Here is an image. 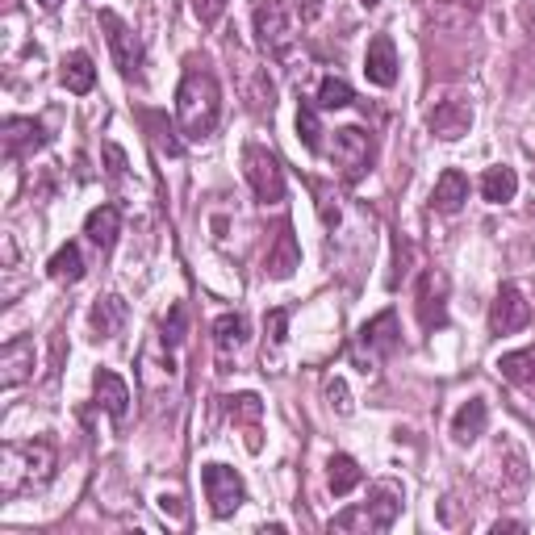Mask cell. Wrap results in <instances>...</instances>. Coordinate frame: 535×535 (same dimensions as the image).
<instances>
[{
    "label": "cell",
    "instance_id": "37",
    "mask_svg": "<svg viewBox=\"0 0 535 535\" xmlns=\"http://www.w3.org/2000/svg\"><path fill=\"white\" fill-rule=\"evenodd\" d=\"M105 164H109V176L122 180L126 176V151L118 143H105Z\"/></svg>",
    "mask_w": 535,
    "mask_h": 535
},
{
    "label": "cell",
    "instance_id": "28",
    "mask_svg": "<svg viewBox=\"0 0 535 535\" xmlns=\"http://www.w3.org/2000/svg\"><path fill=\"white\" fill-rule=\"evenodd\" d=\"M243 343H247V318L243 314H222L214 322V347L222 356H230V352H239Z\"/></svg>",
    "mask_w": 535,
    "mask_h": 535
},
{
    "label": "cell",
    "instance_id": "26",
    "mask_svg": "<svg viewBox=\"0 0 535 535\" xmlns=\"http://www.w3.org/2000/svg\"><path fill=\"white\" fill-rule=\"evenodd\" d=\"M364 481V473H360V464L347 456V452H335L331 460H327V485H331V494L335 498H343V494H352L356 485Z\"/></svg>",
    "mask_w": 535,
    "mask_h": 535
},
{
    "label": "cell",
    "instance_id": "1",
    "mask_svg": "<svg viewBox=\"0 0 535 535\" xmlns=\"http://www.w3.org/2000/svg\"><path fill=\"white\" fill-rule=\"evenodd\" d=\"M55 448L46 439H9L0 448V498H21L42 490L55 477Z\"/></svg>",
    "mask_w": 535,
    "mask_h": 535
},
{
    "label": "cell",
    "instance_id": "34",
    "mask_svg": "<svg viewBox=\"0 0 535 535\" xmlns=\"http://www.w3.org/2000/svg\"><path fill=\"white\" fill-rule=\"evenodd\" d=\"M264 331H268V343H272V347H281V343L289 339V310H268Z\"/></svg>",
    "mask_w": 535,
    "mask_h": 535
},
{
    "label": "cell",
    "instance_id": "13",
    "mask_svg": "<svg viewBox=\"0 0 535 535\" xmlns=\"http://www.w3.org/2000/svg\"><path fill=\"white\" fill-rule=\"evenodd\" d=\"M34 377V339L17 335L0 347V389H17Z\"/></svg>",
    "mask_w": 535,
    "mask_h": 535
},
{
    "label": "cell",
    "instance_id": "29",
    "mask_svg": "<svg viewBox=\"0 0 535 535\" xmlns=\"http://www.w3.org/2000/svg\"><path fill=\"white\" fill-rule=\"evenodd\" d=\"M352 101H356V92L343 76H327L318 84V109H347Z\"/></svg>",
    "mask_w": 535,
    "mask_h": 535
},
{
    "label": "cell",
    "instance_id": "6",
    "mask_svg": "<svg viewBox=\"0 0 535 535\" xmlns=\"http://www.w3.org/2000/svg\"><path fill=\"white\" fill-rule=\"evenodd\" d=\"M402 347V327H398V314L381 310L377 318H368L360 327V347L352 352V360L360 364V372H372L381 356H393Z\"/></svg>",
    "mask_w": 535,
    "mask_h": 535
},
{
    "label": "cell",
    "instance_id": "20",
    "mask_svg": "<svg viewBox=\"0 0 535 535\" xmlns=\"http://www.w3.org/2000/svg\"><path fill=\"white\" fill-rule=\"evenodd\" d=\"M464 201H469V180H464V172L448 168V172H439L435 180V193H431V205H435V214H460Z\"/></svg>",
    "mask_w": 535,
    "mask_h": 535
},
{
    "label": "cell",
    "instance_id": "11",
    "mask_svg": "<svg viewBox=\"0 0 535 535\" xmlns=\"http://www.w3.org/2000/svg\"><path fill=\"white\" fill-rule=\"evenodd\" d=\"M531 322V306H527V297L519 285H502L498 297H494V306H490V331L494 335H515L523 331Z\"/></svg>",
    "mask_w": 535,
    "mask_h": 535
},
{
    "label": "cell",
    "instance_id": "39",
    "mask_svg": "<svg viewBox=\"0 0 535 535\" xmlns=\"http://www.w3.org/2000/svg\"><path fill=\"white\" fill-rule=\"evenodd\" d=\"M502 531H527V527L515 523V519H498V523H494V535H502Z\"/></svg>",
    "mask_w": 535,
    "mask_h": 535
},
{
    "label": "cell",
    "instance_id": "40",
    "mask_svg": "<svg viewBox=\"0 0 535 535\" xmlns=\"http://www.w3.org/2000/svg\"><path fill=\"white\" fill-rule=\"evenodd\" d=\"M38 5H42V9H59V0H38Z\"/></svg>",
    "mask_w": 535,
    "mask_h": 535
},
{
    "label": "cell",
    "instance_id": "36",
    "mask_svg": "<svg viewBox=\"0 0 535 535\" xmlns=\"http://www.w3.org/2000/svg\"><path fill=\"white\" fill-rule=\"evenodd\" d=\"M327 402H331L335 414H352V393H347L343 377H331V381H327Z\"/></svg>",
    "mask_w": 535,
    "mask_h": 535
},
{
    "label": "cell",
    "instance_id": "5",
    "mask_svg": "<svg viewBox=\"0 0 535 535\" xmlns=\"http://www.w3.org/2000/svg\"><path fill=\"white\" fill-rule=\"evenodd\" d=\"M243 176H247L251 193H255V201H260V205L285 201V168H281V159H276L268 147H260V143L243 147Z\"/></svg>",
    "mask_w": 535,
    "mask_h": 535
},
{
    "label": "cell",
    "instance_id": "38",
    "mask_svg": "<svg viewBox=\"0 0 535 535\" xmlns=\"http://www.w3.org/2000/svg\"><path fill=\"white\" fill-rule=\"evenodd\" d=\"M297 13H301V21H314L322 13V0H297Z\"/></svg>",
    "mask_w": 535,
    "mask_h": 535
},
{
    "label": "cell",
    "instance_id": "16",
    "mask_svg": "<svg viewBox=\"0 0 535 535\" xmlns=\"http://www.w3.org/2000/svg\"><path fill=\"white\" fill-rule=\"evenodd\" d=\"M301 268V247H297V235H293V226L285 222L281 230H276V239L264 255V272H268V281H289V276Z\"/></svg>",
    "mask_w": 535,
    "mask_h": 535
},
{
    "label": "cell",
    "instance_id": "30",
    "mask_svg": "<svg viewBox=\"0 0 535 535\" xmlns=\"http://www.w3.org/2000/svg\"><path fill=\"white\" fill-rule=\"evenodd\" d=\"M297 134H301V143H306V151H322L318 105H310V101H301V105H297Z\"/></svg>",
    "mask_w": 535,
    "mask_h": 535
},
{
    "label": "cell",
    "instance_id": "41",
    "mask_svg": "<svg viewBox=\"0 0 535 535\" xmlns=\"http://www.w3.org/2000/svg\"><path fill=\"white\" fill-rule=\"evenodd\" d=\"M364 5H368V9H377V5H381V0H364Z\"/></svg>",
    "mask_w": 535,
    "mask_h": 535
},
{
    "label": "cell",
    "instance_id": "12",
    "mask_svg": "<svg viewBox=\"0 0 535 535\" xmlns=\"http://www.w3.org/2000/svg\"><path fill=\"white\" fill-rule=\"evenodd\" d=\"M427 130L439 138V143H456L473 130V105L469 101H439L431 113H427Z\"/></svg>",
    "mask_w": 535,
    "mask_h": 535
},
{
    "label": "cell",
    "instance_id": "18",
    "mask_svg": "<svg viewBox=\"0 0 535 535\" xmlns=\"http://www.w3.org/2000/svg\"><path fill=\"white\" fill-rule=\"evenodd\" d=\"M126 301L118 293H109V297H97V306L88 310V327H92V339H113V335H122L126 327Z\"/></svg>",
    "mask_w": 535,
    "mask_h": 535
},
{
    "label": "cell",
    "instance_id": "7",
    "mask_svg": "<svg viewBox=\"0 0 535 535\" xmlns=\"http://www.w3.org/2000/svg\"><path fill=\"white\" fill-rule=\"evenodd\" d=\"M255 38H260V46L272 55V59H289L293 55V17L285 9V0H260L255 5Z\"/></svg>",
    "mask_w": 535,
    "mask_h": 535
},
{
    "label": "cell",
    "instance_id": "8",
    "mask_svg": "<svg viewBox=\"0 0 535 535\" xmlns=\"http://www.w3.org/2000/svg\"><path fill=\"white\" fill-rule=\"evenodd\" d=\"M331 164L347 184H356L372 168V138L360 126H339L331 138Z\"/></svg>",
    "mask_w": 535,
    "mask_h": 535
},
{
    "label": "cell",
    "instance_id": "32",
    "mask_svg": "<svg viewBox=\"0 0 535 535\" xmlns=\"http://www.w3.org/2000/svg\"><path fill=\"white\" fill-rule=\"evenodd\" d=\"M448 9H456V26H469V21H473V13L481 9V0H435V5H431L435 21L444 17Z\"/></svg>",
    "mask_w": 535,
    "mask_h": 535
},
{
    "label": "cell",
    "instance_id": "31",
    "mask_svg": "<svg viewBox=\"0 0 535 535\" xmlns=\"http://www.w3.org/2000/svg\"><path fill=\"white\" fill-rule=\"evenodd\" d=\"M226 402V414L235 418V423H260L264 418V402L255 398V393H239V398H222Z\"/></svg>",
    "mask_w": 535,
    "mask_h": 535
},
{
    "label": "cell",
    "instance_id": "35",
    "mask_svg": "<svg viewBox=\"0 0 535 535\" xmlns=\"http://www.w3.org/2000/svg\"><path fill=\"white\" fill-rule=\"evenodd\" d=\"M226 5H230V0H193V13H197L201 26H218Z\"/></svg>",
    "mask_w": 535,
    "mask_h": 535
},
{
    "label": "cell",
    "instance_id": "17",
    "mask_svg": "<svg viewBox=\"0 0 535 535\" xmlns=\"http://www.w3.org/2000/svg\"><path fill=\"white\" fill-rule=\"evenodd\" d=\"M92 393H97V406L113 418V423H126V414H130V385L118 377V372L97 368V377H92Z\"/></svg>",
    "mask_w": 535,
    "mask_h": 535
},
{
    "label": "cell",
    "instance_id": "9",
    "mask_svg": "<svg viewBox=\"0 0 535 535\" xmlns=\"http://www.w3.org/2000/svg\"><path fill=\"white\" fill-rule=\"evenodd\" d=\"M201 485H205V502H209V510H214V519H230L247 502L243 477L235 469H226V464H205Z\"/></svg>",
    "mask_w": 535,
    "mask_h": 535
},
{
    "label": "cell",
    "instance_id": "23",
    "mask_svg": "<svg viewBox=\"0 0 535 535\" xmlns=\"http://www.w3.org/2000/svg\"><path fill=\"white\" fill-rule=\"evenodd\" d=\"M59 84H63L67 92H76V97L92 92V84H97V67H92V55H84V51L63 55V63H59Z\"/></svg>",
    "mask_w": 535,
    "mask_h": 535
},
{
    "label": "cell",
    "instance_id": "14",
    "mask_svg": "<svg viewBox=\"0 0 535 535\" xmlns=\"http://www.w3.org/2000/svg\"><path fill=\"white\" fill-rule=\"evenodd\" d=\"M0 143H5L9 159H21V155L42 151L46 143H51V134H46L42 122H34V118H5V126H0Z\"/></svg>",
    "mask_w": 535,
    "mask_h": 535
},
{
    "label": "cell",
    "instance_id": "33",
    "mask_svg": "<svg viewBox=\"0 0 535 535\" xmlns=\"http://www.w3.org/2000/svg\"><path fill=\"white\" fill-rule=\"evenodd\" d=\"M184 331H189V314H184V306H172V314L164 318V335H159V343L180 347L184 343Z\"/></svg>",
    "mask_w": 535,
    "mask_h": 535
},
{
    "label": "cell",
    "instance_id": "22",
    "mask_svg": "<svg viewBox=\"0 0 535 535\" xmlns=\"http://www.w3.org/2000/svg\"><path fill=\"white\" fill-rule=\"evenodd\" d=\"M247 72H243V101H247V109L251 113H268L272 118V109H276V84L268 80V72H260V67H251V63H243Z\"/></svg>",
    "mask_w": 535,
    "mask_h": 535
},
{
    "label": "cell",
    "instance_id": "10",
    "mask_svg": "<svg viewBox=\"0 0 535 535\" xmlns=\"http://www.w3.org/2000/svg\"><path fill=\"white\" fill-rule=\"evenodd\" d=\"M414 310L423 331H444L448 327V276L427 268L418 276V289H414Z\"/></svg>",
    "mask_w": 535,
    "mask_h": 535
},
{
    "label": "cell",
    "instance_id": "2",
    "mask_svg": "<svg viewBox=\"0 0 535 535\" xmlns=\"http://www.w3.org/2000/svg\"><path fill=\"white\" fill-rule=\"evenodd\" d=\"M176 122L189 138H209L222 122V88L214 80V72L205 67H189L176 88Z\"/></svg>",
    "mask_w": 535,
    "mask_h": 535
},
{
    "label": "cell",
    "instance_id": "21",
    "mask_svg": "<svg viewBox=\"0 0 535 535\" xmlns=\"http://www.w3.org/2000/svg\"><path fill=\"white\" fill-rule=\"evenodd\" d=\"M485 427H490V406H485V398H469L452 418V439L456 444H473V439L485 435Z\"/></svg>",
    "mask_w": 535,
    "mask_h": 535
},
{
    "label": "cell",
    "instance_id": "25",
    "mask_svg": "<svg viewBox=\"0 0 535 535\" xmlns=\"http://www.w3.org/2000/svg\"><path fill=\"white\" fill-rule=\"evenodd\" d=\"M498 372L510 381V385H519L527 393H535V343L523 347V352H506L498 356Z\"/></svg>",
    "mask_w": 535,
    "mask_h": 535
},
{
    "label": "cell",
    "instance_id": "15",
    "mask_svg": "<svg viewBox=\"0 0 535 535\" xmlns=\"http://www.w3.org/2000/svg\"><path fill=\"white\" fill-rule=\"evenodd\" d=\"M364 76L377 88H393L398 84V46L389 34H372L368 51H364Z\"/></svg>",
    "mask_w": 535,
    "mask_h": 535
},
{
    "label": "cell",
    "instance_id": "4",
    "mask_svg": "<svg viewBox=\"0 0 535 535\" xmlns=\"http://www.w3.org/2000/svg\"><path fill=\"white\" fill-rule=\"evenodd\" d=\"M97 21H101V30H105V42H109V51H113L118 72L126 80H138V76H143V63H147V46H143V38H138V30L126 26V21L113 13V9H101Z\"/></svg>",
    "mask_w": 535,
    "mask_h": 535
},
{
    "label": "cell",
    "instance_id": "19",
    "mask_svg": "<svg viewBox=\"0 0 535 535\" xmlns=\"http://www.w3.org/2000/svg\"><path fill=\"white\" fill-rule=\"evenodd\" d=\"M84 235H88V243L97 247L101 255L113 251V243H118V235H122V214H118V205H97V209H92V214L84 218Z\"/></svg>",
    "mask_w": 535,
    "mask_h": 535
},
{
    "label": "cell",
    "instance_id": "24",
    "mask_svg": "<svg viewBox=\"0 0 535 535\" xmlns=\"http://www.w3.org/2000/svg\"><path fill=\"white\" fill-rule=\"evenodd\" d=\"M515 193H519V172L515 168H506V164L485 168V176H481V197L485 201L506 205V201H515Z\"/></svg>",
    "mask_w": 535,
    "mask_h": 535
},
{
    "label": "cell",
    "instance_id": "27",
    "mask_svg": "<svg viewBox=\"0 0 535 535\" xmlns=\"http://www.w3.org/2000/svg\"><path fill=\"white\" fill-rule=\"evenodd\" d=\"M46 272H51V281H59V285H76L80 276H84V255H80V247H76V243H63V247L51 255Z\"/></svg>",
    "mask_w": 535,
    "mask_h": 535
},
{
    "label": "cell",
    "instance_id": "3",
    "mask_svg": "<svg viewBox=\"0 0 535 535\" xmlns=\"http://www.w3.org/2000/svg\"><path fill=\"white\" fill-rule=\"evenodd\" d=\"M402 515V485L377 481L368 490V502L343 510L331 519V531H389Z\"/></svg>",
    "mask_w": 535,
    "mask_h": 535
}]
</instances>
